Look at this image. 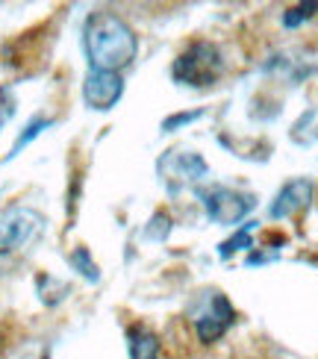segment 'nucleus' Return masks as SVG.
<instances>
[{"label":"nucleus","mask_w":318,"mask_h":359,"mask_svg":"<svg viewBox=\"0 0 318 359\" xmlns=\"http://www.w3.org/2000/svg\"><path fill=\"white\" fill-rule=\"evenodd\" d=\"M201 203L206 209L209 221L216 224H239L245 215H251V209L256 206L253 194L245 191H236V189H227V186H209L201 191Z\"/></svg>","instance_id":"6"},{"label":"nucleus","mask_w":318,"mask_h":359,"mask_svg":"<svg viewBox=\"0 0 318 359\" xmlns=\"http://www.w3.org/2000/svg\"><path fill=\"white\" fill-rule=\"evenodd\" d=\"M71 265H74V271L83 274L88 283H98L100 280V271H98V265L92 259V253H88L86 248H77V250H71Z\"/></svg>","instance_id":"10"},{"label":"nucleus","mask_w":318,"mask_h":359,"mask_svg":"<svg viewBox=\"0 0 318 359\" xmlns=\"http://www.w3.org/2000/svg\"><path fill=\"white\" fill-rule=\"evenodd\" d=\"M83 50L92 71H112L118 74L121 68H127L135 50H139V41H135L133 27L115 12H92L86 18L83 27Z\"/></svg>","instance_id":"1"},{"label":"nucleus","mask_w":318,"mask_h":359,"mask_svg":"<svg viewBox=\"0 0 318 359\" xmlns=\"http://www.w3.org/2000/svg\"><path fill=\"white\" fill-rule=\"evenodd\" d=\"M189 318L194 324L198 339L204 345H212V341H218L227 333V327L233 324V306L221 292L206 289V292H198V297L192 301Z\"/></svg>","instance_id":"4"},{"label":"nucleus","mask_w":318,"mask_h":359,"mask_svg":"<svg viewBox=\"0 0 318 359\" xmlns=\"http://www.w3.org/2000/svg\"><path fill=\"white\" fill-rule=\"evenodd\" d=\"M44 233V215L33 206H9L0 212V257L24 253Z\"/></svg>","instance_id":"3"},{"label":"nucleus","mask_w":318,"mask_h":359,"mask_svg":"<svg viewBox=\"0 0 318 359\" xmlns=\"http://www.w3.org/2000/svg\"><path fill=\"white\" fill-rule=\"evenodd\" d=\"M168 233H171V218L165 212H157L145 227V238H150V242H165V236Z\"/></svg>","instance_id":"14"},{"label":"nucleus","mask_w":318,"mask_h":359,"mask_svg":"<svg viewBox=\"0 0 318 359\" xmlns=\"http://www.w3.org/2000/svg\"><path fill=\"white\" fill-rule=\"evenodd\" d=\"M227 62L221 50L216 48L212 41H192L189 48L174 59V80L183 83V86H192V88H204V86H212L221 80Z\"/></svg>","instance_id":"2"},{"label":"nucleus","mask_w":318,"mask_h":359,"mask_svg":"<svg viewBox=\"0 0 318 359\" xmlns=\"http://www.w3.org/2000/svg\"><path fill=\"white\" fill-rule=\"evenodd\" d=\"M157 171L171 191H183L189 186H198L209 174V165L204 162V156H198L194 151H180V147H174V151L162 154L157 159Z\"/></svg>","instance_id":"5"},{"label":"nucleus","mask_w":318,"mask_h":359,"mask_svg":"<svg viewBox=\"0 0 318 359\" xmlns=\"http://www.w3.org/2000/svg\"><path fill=\"white\" fill-rule=\"evenodd\" d=\"M15 109H18V103H15V95L9 92L6 86H0V130H4L12 118H15Z\"/></svg>","instance_id":"15"},{"label":"nucleus","mask_w":318,"mask_h":359,"mask_svg":"<svg viewBox=\"0 0 318 359\" xmlns=\"http://www.w3.org/2000/svg\"><path fill=\"white\" fill-rule=\"evenodd\" d=\"M204 112L198 109V112H177V115H168L162 121V133H174L177 127H186V124H192V121H198Z\"/></svg>","instance_id":"16"},{"label":"nucleus","mask_w":318,"mask_h":359,"mask_svg":"<svg viewBox=\"0 0 318 359\" xmlns=\"http://www.w3.org/2000/svg\"><path fill=\"white\" fill-rule=\"evenodd\" d=\"M124 95V80L121 74H112V71H88L86 80H83V100L88 109H98V112H106L112 109L115 103Z\"/></svg>","instance_id":"7"},{"label":"nucleus","mask_w":318,"mask_h":359,"mask_svg":"<svg viewBox=\"0 0 318 359\" xmlns=\"http://www.w3.org/2000/svg\"><path fill=\"white\" fill-rule=\"evenodd\" d=\"M312 201V183L310 180H292V183H286L280 191H277V198L274 203H271V218H289L295 212H300V209H307Z\"/></svg>","instance_id":"8"},{"label":"nucleus","mask_w":318,"mask_h":359,"mask_svg":"<svg viewBox=\"0 0 318 359\" xmlns=\"http://www.w3.org/2000/svg\"><path fill=\"white\" fill-rule=\"evenodd\" d=\"M251 230H253V224H251V227H241L236 236H230L227 242H221V245H218V257H221V259H230L233 253L253 248V245H251Z\"/></svg>","instance_id":"11"},{"label":"nucleus","mask_w":318,"mask_h":359,"mask_svg":"<svg viewBox=\"0 0 318 359\" xmlns=\"http://www.w3.org/2000/svg\"><path fill=\"white\" fill-rule=\"evenodd\" d=\"M127 351H130V359H159V339L154 330L135 324L127 333Z\"/></svg>","instance_id":"9"},{"label":"nucleus","mask_w":318,"mask_h":359,"mask_svg":"<svg viewBox=\"0 0 318 359\" xmlns=\"http://www.w3.org/2000/svg\"><path fill=\"white\" fill-rule=\"evenodd\" d=\"M51 124H53V121H51V118H33V121H29V124L24 127V133H21V136H18V142H15V144H12V154H9V156H18V154L24 151V147H27L29 142H33V139L39 136V133H41V130H48Z\"/></svg>","instance_id":"12"},{"label":"nucleus","mask_w":318,"mask_h":359,"mask_svg":"<svg viewBox=\"0 0 318 359\" xmlns=\"http://www.w3.org/2000/svg\"><path fill=\"white\" fill-rule=\"evenodd\" d=\"M318 12V4L312 0V4H300V6H292V9H286L283 12V27H289V29H295V27H300L307 18H312V15Z\"/></svg>","instance_id":"13"}]
</instances>
